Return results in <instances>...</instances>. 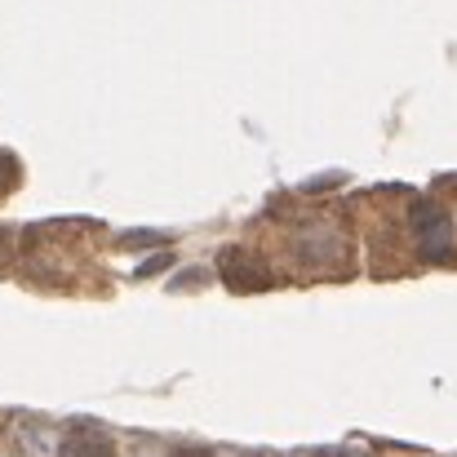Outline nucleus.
Instances as JSON below:
<instances>
[{
  "label": "nucleus",
  "mask_w": 457,
  "mask_h": 457,
  "mask_svg": "<svg viewBox=\"0 0 457 457\" xmlns=\"http://www.w3.org/2000/svg\"><path fill=\"white\" fill-rule=\"evenodd\" d=\"M294 249H298V262L311 267V271H337V267L346 262V240H342V231H333L328 222L303 227L298 240H294Z\"/></svg>",
  "instance_id": "1"
},
{
  "label": "nucleus",
  "mask_w": 457,
  "mask_h": 457,
  "mask_svg": "<svg viewBox=\"0 0 457 457\" xmlns=\"http://www.w3.org/2000/svg\"><path fill=\"white\" fill-rule=\"evenodd\" d=\"M413 240H418L422 258L445 262V258L453 253V218H449L440 204L422 200V204L413 209Z\"/></svg>",
  "instance_id": "2"
},
{
  "label": "nucleus",
  "mask_w": 457,
  "mask_h": 457,
  "mask_svg": "<svg viewBox=\"0 0 457 457\" xmlns=\"http://www.w3.org/2000/svg\"><path fill=\"white\" fill-rule=\"evenodd\" d=\"M62 440H67V431H58L54 422H18L13 427V445L27 457H58Z\"/></svg>",
  "instance_id": "3"
},
{
  "label": "nucleus",
  "mask_w": 457,
  "mask_h": 457,
  "mask_svg": "<svg viewBox=\"0 0 457 457\" xmlns=\"http://www.w3.org/2000/svg\"><path fill=\"white\" fill-rule=\"evenodd\" d=\"M218 271H222V280H227L231 289H240V294H249V289H262V285H267V271H262L245 249H227V253L218 258Z\"/></svg>",
  "instance_id": "4"
},
{
  "label": "nucleus",
  "mask_w": 457,
  "mask_h": 457,
  "mask_svg": "<svg viewBox=\"0 0 457 457\" xmlns=\"http://www.w3.org/2000/svg\"><path fill=\"white\" fill-rule=\"evenodd\" d=\"M58 457H116V445H112L103 431L85 427V431H67L62 453H58Z\"/></svg>",
  "instance_id": "5"
},
{
  "label": "nucleus",
  "mask_w": 457,
  "mask_h": 457,
  "mask_svg": "<svg viewBox=\"0 0 457 457\" xmlns=\"http://www.w3.org/2000/svg\"><path fill=\"white\" fill-rule=\"evenodd\" d=\"M13 187H18V160L0 152V195H4V191H13Z\"/></svg>",
  "instance_id": "6"
},
{
  "label": "nucleus",
  "mask_w": 457,
  "mask_h": 457,
  "mask_svg": "<svg viewBox=\"0 0 457 457\" xmlns=\"http://www.w3.org/2000/svg\"><path fill=\"white\" fill-rule=\"evenodd\" d=\"M169 457H213V453H204V449H182V453H169Z\"/></svg>",
  "instance_id": "7"
}]
</instances>
